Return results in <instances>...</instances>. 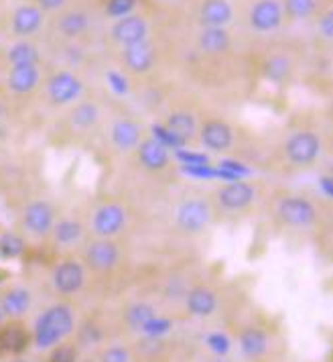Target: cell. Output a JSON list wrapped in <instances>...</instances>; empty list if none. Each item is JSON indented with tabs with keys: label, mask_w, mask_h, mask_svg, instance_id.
I'll return each mask as SVG.
<instances>
[{
	"label": "cell",
	"mask_w": 333,
	"mask_h": 362,
	"mask_svg": "<svg viewBox=\"0 0 333 362\" xmlns=\"http://www.w3.org/2000/svg\"><path fill=\"white\" fill-rule=\"evenodd\" d=\"M73 332V313L69 305L57 303L43 313L35 324L33 340L37 348H53Z\"/></svg>",
	"instance_id": "1"
},
{
	"label": "cell",
	"mask_w": 333,
	"mask_h": 362,
	"mask_svg": "<svg viewBox=\"0 0 333 362\" xmlns=\"http://www.w3.org/2000/svg\"><path fill=\"white\" fill-rule=\"evenodd\" d=\"M321 148H323L321 139L313 131L295 132L284 143L286 159L293 165H299V167H305V165H311L313 161H317L319 155H321Z\"/></svg>",
	"instance_id": "2"
},
{
	"label": "cell",
	"mask_w": 333,
	"mask_h": 362,
	"mask_svg": "<svg viewBox=\"0 0 333 362\" xmlns=\"http://www.w3.org/2000/svg\"><path fill=\"white\" fill-rule=\"evenodd\" d=\"M212 220V210L207 202L200 198H191L181 202L177 208V226L187 234H200L207 228Z\"/></svg>",
	"instance_id": "3"
},
{
	"label": "cell",
	"mask_w": 333,
	"mask_h": 362,
	"mask_svg": "<svg viewBox=\"0 0 333 362\" xmlns=\"http://www.w3.org/2000/svg\"><path fill=\"white\" fill-rule=\"evenodd\" d=\"M277 214L284 224L305 228V226H311L315 222L317 210L309 199L301 198V196H286L279 202Z\"/></svg>",
	"instance_id": "4"
},
{
	"label": "cell",
	"mask_w": 333,
	"mask_h": 362,
	"mask_svg": "<svg viewBox=\"0 0 333 362\" xmlns=\"http://www.w3.org/2000/svg\"><path fill=\"white\" fill-rule=\"evenodd\" d=\"M82 80L71 71H57L47 82V96L57 106H66V104L75 102L82 96Z\"/></svg>",
	"instance_id": "5"
},
{
	"label": "cell",
	"mask_w": 333,
	"mask_h": 362,
	"mask_svg": "<svg viewBox=\"0 0 333 362\" xmlns=\"http://www.w3.org/2000/svg\"><path fill=\"white\" fill-rule=\"evenodd\" d=\"M283 6L279 0H256L248 13L250 27L258 33H270L283 23Z\"/></svg>",
	"instance_id": "6"
},
{
	"label": "cell",
	"mask_w": 333,
	"mask_h": 362,
	"mask_svg": "<svg viewBox=\"0 0 333 362\" xmlns=\"http://www.w3.org/2000/svg\"><path fill=\"white\" fill-rule=\"evenodd\" d=\"M124 224H126V210L120 204H104L96 210L92 220V228L100 238H112L124 228Z\"/></svg>",
	"instance_id": "7"
},
{
	"label": "cell",
	"mask_w": 333,
	"mask_h": 362,
	"mask_svg": "<svg viewBox=\"0 0 333 362\" xmlns=\"http://www.w3.org/2000/svg\"><path fill=\"white\" fill-rule=\"evenodd\" d=\"M256 198L254 187L242 180H234L217 189V202L224 210H244Z\"/></svg>",
	"instance_id": "8"
},
{
	"label": "cell",
	"mask_w": 333,
	"mask_h": 362,
	"mask_svg": "<svg viewBox=\"0 0 333 362\" xmlns=\"http://www.w3.org/2000/svg\"><path fill=\"white\" fill-rule=\"evenodd\" d=\"M147 35H149V25L140 15L116 18L114 27H112V39L122 47L147 41Z\"/></svg>",
	"instance_id": "9"
},
{
	"label": "cell",
	"mask_w": 333,
	"mask_h": 362,
	"mask_svg": "<svg viewBox=\"0 0 333 362\" xmlns=\"http://www.w3.org/2000/svg\"><path fill=\"white\" fill-rule=\"evenodd\" d=\"M200 141L203 147L212 153H224L232 147L234 132L230 124H226L224 120H207L203 122L200 131Z\"/></svg>",
	"instance_id": "10"
},
{
	"label": "cell",
	"mask_w": 333,
	"mask_h": 362,
	"mask_svg": "<svg viewBox=\"0 0 333 362\" xmlns=\"http://www.w3.org/2000/svg\"><path fill=\"white\" fill-rule=\"evenodd\" d=\"M83 279V267L78 261H61L53 271V285L63 296L78 293L82 289Z\"/></svg>",
	"instance_id": "11"
},
{
	"label": "cell",
	"mask_w": 333,
	"mask_h": 362,
	"mask_svg": "<svg viewBox=\"0 0 333 362\" xmlns=\"http://www.w3.org/2000/svg\"><path fill=\"white\" fill-rule=\"evenodd\" d=\"M118 259H120L118 245L114 240H110V238H98L85 250V261L96 271H110V269H114Z\"/></svg>",
	"instance_id": "12"
},
{
	"label": "cell",
	"mask_w": 333,
	"mask_h": 362,
	"mask_svg": "<svg viewBox=\"0 0 333 362\" xmlns=\"http://www.w3.org/2000/svg\"><path fill=\"white\" fill-rule=\"evenodd\" d=\"M23 224L35 236H45L53 228V208L43 199L31 202L25 208Z\"/></svg>",
	"instance_id": "13"
},
{
	"label": "cell",
	"mask_w": 333,
	"mask_h": 362,
	"mask_svg": "<svg viewBox=\"0 0 333 362\" xmlns=\"http://www.w3.org/2000/svg\"><path fill=\"white\" fill-rule=\"evenodd\" d=\"M41 25H43V11L37 4L18 6L13 13V18H11V29L20 39H27V37L37 33L41 29Z\"/></svg>",
	"instance_id": "14"
},
{
	"label": "cell",
	"mask_w": 333,
	"mask_h": 362,
	"mask_svg": "<svg viewBox=\"0 0 333 362\" xmlns=\"http://www.w3.org/2000/svg\"><path fill=\"white\" fill-rule=\"evenodd\" d=\"M122 57H124V66L134 74H147L155 66V49L150 47V43H147V41L124 47Z\"/></svg>",
	"instance_id": "15"
},
{
	"label": "cell",
	"mask_w": 333,
	"mask_h": 362,
	"mask_svg": "<svg viewBox=\"0 0 333 362\" xmlns=\"http://www.w3.org/2000/svg\"><path fill=\"white\" fill-rule=\"evenodd\" d=\"M39 80H41L39 66H11L6 83L15 94H31L39 86Z\"/></svg>",
	"instance_id": "16"
},
{
	"label": "cell",
	"mask_w": 333,
	"mask_h": 362,
	"mask_svg": "<svg viewBox=\"0 0 333 362\" xmlns=\"http://www.w3.org/2000/svg\"><path fill=\"white\" fill-rule=\"evenodd\" d=\"M232 15V4L228 0H203L200 6V23L203 27H226Z\"/></svg>",
	"instance_id": "17"
},
{
	"label": "cell",
	"mask_w": 333,
	"mask_h": 362,
	"mask_svg": "<svg viewBox=\"0 0 333 362\" xmlns=\"http://www.w3.org/2000/svg\"><path fill=\"white\" fill-rule=\"evenodd\" d=\"M138 159L150 171H161L169 165V147L157 139H147L138 143Z\"/></svg>",
	"instance_id": "18"
},
{
	"label": "cell",
	"mask_w": 333,
	"mask_h": 362,
	"mask_svg": "<svg viewBox=\"0 0 333 362\" xmlns=\"http://www.w3.org/2000/svg\"><path fill=\"white\" fill-rule=\"evenodd\" d=\"M29 332L20 324H6L0 328V352L2 354H20L29 346Z\"/></svg>",
	"instance_id": "19"
},
{
	"label": "cell",
	"mask_w": 333,
	"mask_h": 362,
	"mask_svg": "<svg viewBox=\"0 0 333 362\" xmlns=\"http://www.w3.org/2000/svg\"><path fill=\"white\" fill-rule=\"evenodd\" d=\"M185 305H187V312L191 315L207 317V315L216 312V293L212 289H207V287H193L185 297Z\"/></svg>",
	"instance_id": "20"
},
{
	"label": "cell",
	"mask_w": 333,
	"mask_h": 362,
	"mask_svg": "<svg viewBox=\"0 0 333 362\" xmlns=\"http://www.w3.org/2000/svg\"><path fill=\"white\" fill-rule=\"evenodd\" d=\"M140 136H143L140 124L134 120H128V118L118 120L112 127V143L120 151H133L134 147H138Z\"/></svg>",
	"instance_id": "21"
},
{
	"label": "cell",
	"mask_w": 333,
	"mask_h": 362,
	"mask_svg": "<svg viewBox=\"0 0 333 362\" xmlns=\"http://www.w3.org/2000/svg\"><path fill=\"white\" fill-rule=\"evenodd\" d=\"M198 43L201 51L210 55H219L230 49V35L226 31V27H203Z\"/></svg>",
	"instance_id": "22"
},
{
	"label": "cell",
	"mask_w": 333,
	"mask_h": 362,
	"mask_svg": "<svg viewBox=\"0 0 333 362\" xmlns=\"http://www.w3.org/2000/svg\"><path fill=\"white\" fill-rule=\"evenodd\" d=\"M165 129L173 136H177L181 143H185V141H189L195 134V131H198V120H195V116L191 115V112H183V110L171 112V115L166 116Z\"/></svg>",
	"instance_id": "23"
},
{
	"label": "cell",
	"mask_w": 333,
	"mask_h": 362,
	"mask_svg": "<svg viewBox=\"0 0 333 362\" xmlns=\"http://www.w3.org/2000/svg\"><path fill=\"white\" fill-rule=\"evenodd\" d=\"M87 27H90V15L85 11H69L66 15H61L59 23H57L59 33L67 39L80 37L87 31Z\"/></svg>",
	"instance_id": "24"
},
{
	"label": "cell",
	"mask_w": 333,
	"mask_h": 362,
	"mask_svg": "<svg viewBox=\"0 0 333 362\" xmlns=\"http://www.w3.org/2000/svg\"><path fill=\"white\" fill-rule=\"evenodd\" d=\"M8 64L11 66H39V59H41V55H39V51L35 45H31L29 41H18L15 43L11 49H8Z\"/></svg>",
	"instance_id": "25"
},
{
	"label": "cell",
	"mask_w": 333,
	"mask_h": 362,
	"mask_svg": "<svg viewBox=\"0 0 333 362\" xmlns=\"http://www.w3.org/2000/svg\"><path fill=\"white\" fill-rule=\"evenodd\" d=\"M29 305H31V296L27 289H11L8 293L2 296L0 301V310L8 315H20L29 310Z\"/></svg>",
	"instance_id": "26"
},
{
	"label": "cell",
	"mask_w": 333,
	"mask_h": 362,
	"mask_svg": "<svg viewBox=\"0 0 333 362\" xmlns=\"http://www.w3.org/2000/svg\"><path fill=\"white\" fill-rule=\"evenodd\" d=\"M289 74H291V59L284 55H272L262 64V76L268 82H284L289 78Z\"/></svg>",
	"instance_id": "27"
},
{
	"label": "cell",
	"mask_w": 333,
	"mask_h": 362,
	"mask_svg": "<svg viewBox=\"0 0 333 362\" xmlns=\"http://www.w3.org/2000/svg\"><path fill=\"white\" fill-rule=\"evenodd\" d=\"M100 110L94 102H80L71 110V124L78 129H90L98 122Z\"/></svg>",
	"instance_id": "28"
},
{
	"label": "cell",
	"mask_w": 333,
	"mask_h": 362,
	"mask_svg": "<svg viewBox=\"0 0 333 362\" xmlns=\"http://www.w3.org/2000/svg\"><path fill=\"white\" fill-rule=\"evenodd\" d=\"M267 334L260 332V329L248 328L246 332H242V336H240V348L248 356H260L267 350Z\"/></svg>",
	"instance_id": "29"
},
{
	"label": "cell",
	"mask_w": 333,
	"mask_h": 362,
	"mask_svg": "<svg viewBox=\"0 0 333 362\" xmlns=\"http://www.w3.org/2000/svg\"><path fill=\"white\" fill-rule=\"evenodd\" d=\"M51 230H53L55 243H59V245H73V243H78L82 238L83 228L78 220H61Z\"/></svg>",
	"instance_id": "30"
},
{
	"label": "cell",
	"mask_w": 333,
	"mask_h": 362,
	"mask_svg": "<svg viewBox=\"0 0 333 362\" xmlns=\"http://www.w3.org/2000/svg\"><path fill=\"white\" fill-rule=\"evenodd\" d=\"M281 6H283V15L293 21H301L315 13L317 0H284Z\"/></svg>",
	"instance_id": "31"
},
{
	"label": "cell",
	"mask_w": 333,
	"mask_h": 362,
	"mask_svg": "<svg viewBox=\"0 0 333 362\" xmlns=\"http://www.w3.org/2000/svg\"><path fill=\"white\" fill-rule=\"evenodd\" d=\"M155 315H157V312H155V308L149 305V303H134L133 308L126 312V322L133 328L143 329Z\"/></svg>",
	"instance_id": "32"
},
{
	"label": "cell",
	"mask_w": 333,
	"mask_h": 362,
	"mask_svg": "<svg viewBox=\"0 0 333 362\" xmlns=\"http://www.w3.org/2000/svg\"><path fill=\"white\" fill-rule=\"evenodd\" d=\"M25 250V240L17 234H2L0 236V257L2 259H17Z\"/></svg>",
	"instance_id": "33"
},
{
	"label": "cell",
	"mask_w": 333,
	"mask_h": 362,
	"mask_svg": "<svg viewBox=\"0 0 333 362\" xmlns=\"http://www.w3.org/2000/svg\"><path fill=\"white\" fill-rule=\"evenodd\" d=\"M136 8V0H108L106 2V15L112 18H122L133 15Z\"/></svg>",
	"instance_id": "34"
},
{
	"label": "cell",
	"mask_w": 333,
	"mask_h": 362,
	"mask_svg": "<svg viewBox=\"0 0 333 362\" xmlns=\"http://www.w3.org/2000/svg\"><path fill=\"white\" fill-rule=\"evenodd\" d=\"M102 362H131V352L124 346H112L104 350Z\"/></svg>",
	"instance_id": "35"
},
{
	"label": "cell",
	"mask_w": 333,
	"mask_h": 362,
	"mask_svg": "<svg viewBox=\"0 0 333 362\" xmlns=\"http://www.w3.org/2000/svg\"><path fill=\"white\" fill-rule=\"evenodd\" d=\"M317 29H319V33L321 37L325 39V41H332L333 37V11H325L319 21H317Z\"/></svg>",
	"instance_id": "36"
},
{
	"label": "cell",
	"mask_w": 333,
	"mask_h": 362,
	"mask_svg": "<svg viewBox=\"0 0 333 362\" xmlns=\"http://www.w3.org/2000/svg\"><path fill=\"white\" fill-rule=\"evenodd\" d=\"M49 362H75V350L71 346H57L51 352Z\"/></svg>",
	"instance_id": "37"
},
{
	"label": "cell",
	"mask_w": 333,
	"mask_h": 362,
	"mask_svg": "<svg viewBox=\"0 0 333 362\" xmlns=\"http://www.w3.org/2000/svg\"><path fill=\"white\" fill-rule=\"evenodd\" d=\"M207 344L210 348L217 352V354H224V352H228V348H230V340L224 336V334H212L210 338H207Z\"/></svg>",
	"instance_id": "38"
},
{
	"label": "cell",
	"mask_w": 333,
	"mask_h": 362,
	"mask_svg": "<svg viewBox=\"0 0 333 362\" xmlns=\"http://www.w3.org/2000/svg\"><path fill=\"white\" fill-rule=\"evenodd\" d=\"M169 328H171V322H169V320H161V317H157V315H155V317H152V320H150L149 324H147L143 329H145L147 334H150V336H157V334H163V332H166Z\"/></svg>",
	"instance_id": "39"
},
{
	"label": "cell",
	"mask_w": 333,
	"mask_h": 362,
	"mask_svg": "<svg viewBox=\"0 0 333 362\" xmlns=\"http://www.w3.org/2000/svg\"><path fill=\"white\" fill-rule=\"evenodd\" d=\"M35 4L45 13V11H57L66 4V0H35Z\"/></svg>",
	"instance_id": "40"
},
{
	"label": "cell",
	"mask_w": 333,
	"mask_h": 362,
	"mask_svg": "<svg viewBox=\"0 0 333 362\" xmlns=\"http://www.w3.org/2000/svg\"><path fill=\"white\" fill-rule=\"evenodd\" d=\"M108 80L112 82V88H116V92H126V90H128L126 78L120 76V74H108Z\"/></svg>",
	"instance_id": "41"
},
{
	"label": "cell",
	"mask_w": 333,
	"mask_h": 362,
	"mask_svg": "<svg viewBox=\"0 0 333 362\" xmlns=\"http://www.w3.org/2000/svg\"><path fill=\"white\" fill-rule=\"evenodd\" d=\"M319 187H321V192H323V196L329 199L333 196V181L329 175H323V177H319Z\"/></svg>",
	"instance_id": "42"
},
{
	"label": "cell",
	"mask_w": 333,
	"mask_h": 362,
	"mask_svg": "<svg viewBox=\"0 0 333 362\" xmlns=\"http://www.w3.org/2000/svg\"><path fill=\"white\" fill-rule=\"evenodd\" d=\"M2 317H4V313H2V310H0V324H2Z\"/></svg>",
	"instance_id": "43"
},
{
	"label": "cell",
	"mask_w": 333,
	"mask_h": 362,
	"mask_svg": "<svg viewBox=\"0 0 333 362\" xmlns=\"http://www.w3.org/2000/svg\"><path fill=\"white\" fill-rule=\"evenodd\" d=\"M0 118H2V104H0Z\"/></svg>",
	"instance_id": "44"
},
{
	"label": "cell",
	"mask_w": 333,
	"mask_h": 362,
	"mask_svg": "<svg viewBox=\"0 0 333 362\" xmlns=\"http://www.w3.org/2000/svg\"><path fill=\"white\" fill-rule=\"evenodd\" d=\"M13 362H27V361H13Z\"/></svg>",
	"instance_id": "45"
}]
</instances>
